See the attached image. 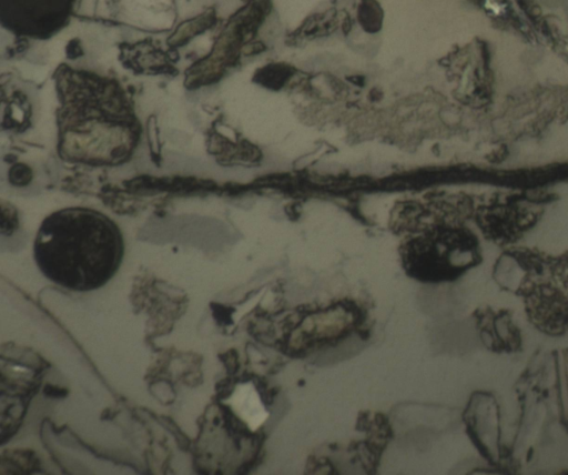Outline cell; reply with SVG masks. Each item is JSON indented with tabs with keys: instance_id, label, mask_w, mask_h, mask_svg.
<instances>
[{
	"instance_id": "obj_1",
	"label": "cell",
	"mask_w": 568,
	"mask_h": 475,
	"mask_svg": "<svg viewBox=\"0 0 568 475\" xmlns=\"http://www.w3.org/2000/svg\"><path fill=\"white\" fill-rule=\"evenodd\" d=\"M124 240L118 224L104 213L71 206L50 213L33 242L40 272L54 284L75 292L94 291L118 272Z\"/></svg>"
},
{
	"instance_id": "obj_2",
	"label": "cell",
	"mask_w": 568,
	"mask_h": 475,
	"mask_svg": "<svg viewBox=\"0 0 568 475\" xmlns=\"http://www.w3.org/2000/svg\"><path fill=\"white\" fill-rule=\"evenodd\" d=\"M403 267L422 282L457 279L479 261L476 238L465 230H439L400 246Z\"/></svg>"
},
{
	"instance_id": "obj_3",
	"label": "cell",
	"mask_w": 568,
	"mask_h": 475,
	"mask_svg": "<svg viewBox=\"0 0 568 475\" xmlns=\"http://www.w3.org/2000/svg\"><path fill=\"white\" fill-rule=\"evenodd\" d=\"M73 0H0V23L16 36L48 39L69 22Z\"/></svg>"
},
{
	"instance_id": "obj_4",
	"label": "cell",
	"mask_w": 568,
	"mask_h": 475,
	"mask_svg": "<svg viewBox=\"0 0 568 475\" xmlns=\"http://www.w3.org/2000/svg\"><path fill=\"white\" fill-rule=\"evenodd\" d=\"M480 338L485 346L495 353H515L521 350V334L506 310L489 307L474 314Z\"/></svg>"
},
{
	"instance_id": "obj_5",
	"label": "cell",
	"mask_w": 568,
	"mask_h": 475,
	"mask_svg": "<svg viewBox=\"0 0 568 475\" xmlns=\"http://www.w3.org/2000/svg\"><path fill=\"white\" fill-rule=\"evenodd\" d=\"M32 178L30 168L23 163L16 164L10 170V181L12 184L22 186L29 183Z\"/></svg>"
}]
</instances>
